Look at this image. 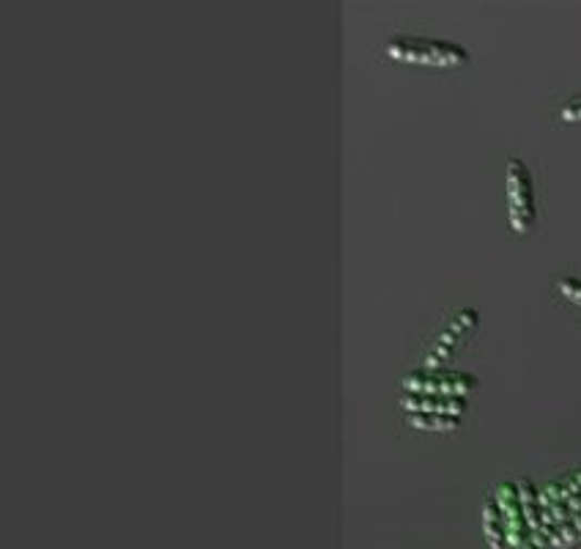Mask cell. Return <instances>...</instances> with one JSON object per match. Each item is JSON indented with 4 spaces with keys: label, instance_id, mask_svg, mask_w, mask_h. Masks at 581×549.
<instances>
[{
    "label": "cell",
    "instance_id": "6da1fadb",
    "mask_svg": "<svg viewBox=\"0 0 581 549\" xmlns=\"http://www.w3.org/2000/svg\"><path fill=\"white\" fill-rule=\"evenodd\" d=\"M384 52H387L393 61L420 63V66L450 69L469 63L467 47L445 39H428V36H398V39L387 41Z\"/></svg>",
    "mask_w": 581,
    "mask_h": 549
},
{
    "label": "cell",
    "instance_id": "7a4b0ae2",
    "mask_svg": "<svg viewBox=\"0 0 581 549\" xmlns=\"http://www.w3.org/2000/svg\"><path fill=\"white\" fill-rule=\"evenodd\" d=\"M505 190H507V220L510 229L519 236H527L535 229L537 206H535V187H532V173L524 160L510 157L505 166Z\"/></svg>",
    "mask_w": 581,
    "mask_h": 549
},
{
    "label": "cell",
    "instance_id": "3957f363",
    "mask_svg": "<svg viewBox=\"0 0 581 549\" xmlns=\"http://www.w3.org/2000/svg\"><path fill=\"white\" fill-rule=\"evenodd\" d=\"M478 377L456 368H420L400 379L404 393L415 395H445V399H467L478 390Z\"/></svg>",
    "mask_w": 581,
    "mask_h": 549
},
{
    "label": "cell",
    "instance_id": "277c9868",
    "mask_svg": "<svg viewBox=\"0 0 581 549\" xmlns=\"http://www.w3.org/2000/svg\"><path fill=\"white\" fill-rule=\"evenodd\" d=\"M480 325V314L474 308H463L458 310L450 319V325L440 332V338L433 341L431 352L425 355V366L422 368H442V363L453 361L458 352L463 350L469 343V338L478 332Z\"/></svg>",
    "mask_w": 581,
    "mask_h": 549
},
{
    "label": "cell",
    "instance_id": "5b68a950",
    "mask_svg": "<svg viewBox=\"0 0 581 549\" xmlns=\"http://www.w3.org/2000/svg\"><path fill=\"white\" fill-rule=\"evenodd\" d=\"M491 495L496 498V505H499V511H502V520H505L507 547L510 549L524 547L527 538L532 536V530H530V525H527L524 509H521L516 480H502V484H496Z\"/></svg>",
    "mask_w": 581,
    "mask_h": 549
},
{
    "label": "cell",
    "instance_id": "8992f818",
    "mask_svg": "<svg viewBox=\"0 0 581 549\" xmlns=\"http://www.w3.org/2000/svg\"><path fill=\"white\" fill-rule=\"evenodd\" d=\"M400 410L404 415H415V412H428V415H453V418H463L469 410L467 399H445V395H400Z\"/></svg>",
    "mask_w": 581,
    "mask_h": 549
},
{
    "label": "cell",
    "instance_id": "52a82bcc",
    "mask_svg": "<svg viewBox=\"0 0 581 549\" xmlns=\"http://www.w3.org/2000/svg\"><path fill=\"white\" fill-rule=\"evenodd\" d=\"M483 536L491 549H507L505 520H502V511L499 505H496L494 495H489L483 503Z\"/></svg>",
    "mask_w": 581,
    "mask_h": 549
},
{
    "label": "cell",
    "instance_id": "ba28073f",
    "mask_svg": "<svg viewBox=\"0 0 581 549\" xmlns=\"http://www.w3.org/2000/svg\"><path fill=\"white\" fill-rule=\"evenodd\" d=\"M516 487H519V500L521 509H524L527 525H530L532 533H541L543 525V509H541V492L535 489L530 478H519L516 480Z\"/></svg>",
    "mask_w": 581,
    "mask_h": 549
},
{
    "label": "cell",
    "instance_id": "9c48e42d",
    "mask_svg": "<svg viewBox=\"0 0 581 549\" xmlns=\"http://www.w3.org/2000/svg\"><path fill=\"white\" fill-rule=\"evenodd\" d=\"M411 429L417 431H456L461 426V418H453V415H428V412H415V415H406Z\"/></svg>",
    "mask_w": 581,
    "mask_h": 549
},
{
    "label": "cell",
    "instance_id": "30bf717a",
    "mask_svg": "<svg viewBox=\"0 0 581 549\" xmlns=\"http://www.w3.org/2000/svg\"><path fill=\"white\" fill-rule=\"evenodd\" d=\"M579 541H581V514H576L573 520L559 525L552 536L554 547H573V544Z\"/></svg>",
    "mask_w": 581,
    "mask_h": 549
},
{
    "label": "cell",
    "instance_id": "8fae6325",
    "mask_svg": "<svg viewBox=\"0 0 581 549\" xmlns=\"http://www.w3.org/2000/svg\"><path fill=\"white\" fill-rule=\"evenodd\" d=\"M557 289H559V294L568 300V303L579 305L581 308V281L579 278H573V274H565V278H559L557 281Z\"/></svg>",
    "mask_w": 581,
    "mask_h": 549
},
{
    "label": "cell",
    "instance_id": "7c38bea8",
    "mask_svg": "<svg viewBox=\"0 0 581 549\" xmlns=\"http://www.w3.org/2000/svg\"><path fill=\"white\" fill-rule=\"evenodd\" d=\"M559 115H563L565 124H579V121H581V94H579V97L570 99V102L565 105L563 113H559Z\"/></svg>",
    "mask_w": 581,
    "mask_h": 549
},
{
    "label": "cell",
    "instance_id": "4fadbf2b",
    "mask_svg": "<svg viewBox=\"0 0 581 549\" xmlns=\"http://www.w3.org/2000/svg\"><path fill=\"white\" fill-rule=\"evenodd\" d=\"M548 544V538L543 536V533H532L530 538H527V544L524 547H519V549H543Z\"/></svg>",
    "mask_w": 581,
    "mask_h": 549
},
{
    "label": "cell",
    "instance_id": "5bb4252c",
    "mask_svg": "<svg viewBox=\"0 0 581 549\" xmlns=\"http://www.w3.org/2000/svg\"><path fill=\"white\" fill-rule=\"evenodd\" d=\"M565 509H568L570 520H573L576 514H581V492H579V495H573V498H570L568 503H565Z\"/></svg>",
    "mask_w": 581,
    "mask_h": 549
}]
</instances>
